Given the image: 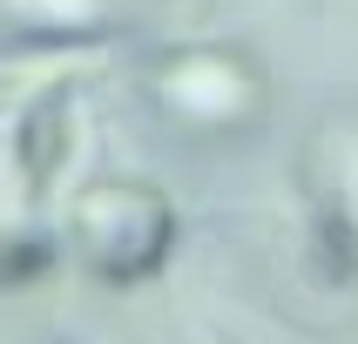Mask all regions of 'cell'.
Listing matches in <instances>:
<instances>
[{"mask_svg": "<svg viewBox=\"0 0 358 344\" xmlns=\"http://www.w3.org/2000/svg\"><path fill=\"white\" fill-rule=\"evenodd\" d=\"M75 237H81L88 263H95L108 283H136V277H149V270L169 257V243H176V209H169L156 189L101 182V189L81 196Z\"/></svg>", "mask_w": 358, "mask_h": 344, "instance_id": "cell-1", "label": "cell"}, {"mask_svg": "<svg viewBox=\"0 0 358 344\" xmlns=\"http://www.w3.org/2000/svg\"><path fill=\"white\" fill-rule=\"evenodd\" d=\"M318 270L331 283H345L358 270V230L338 216V209H324V216H318Z\"/></svg>", "mask_w": 358, "mask_h": 344, "instance_id": "cell-3", "label": "cell"}, {"mask_svg": "<svg viewBox=\"0 0 358 344\" xmlns=\"http://www.w3.org/2000/svg\"><path fill=\"white\" fill-rule=\"evenodd\" d=\"M48 263H55V243H48V237H14V243H0V290L48 277Z\"/></svg>", "mask_w": 358, "mask_h": 344, "instance_id": "cell-4", "label": "cell"}, {"mask_svg": "<svg viewBox=\"0 0 358 344\" xmlns=\"http://www.w3.org/2000/svg\"><path fill=\"white\" fill-rule=\"evenodd\" d=\"M68 156H75V95L68 81L41 88L27 108H20V128H14V169H20V189L27 196H55V182L68 176Z\"/></svg>", "mask_w": 358, "mask_h": 344, "instance_id": "cell-2", "label": "cell"}]
</instances>
